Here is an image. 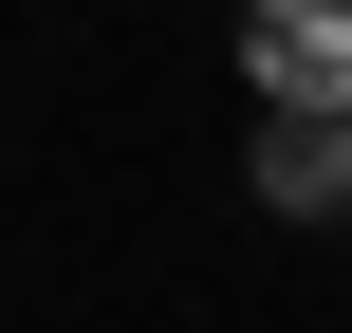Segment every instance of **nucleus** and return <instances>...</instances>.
Returning <instances> with one entry per match:
<instances>
[{"instance_id":"3","label":"nucleus","mask_w":352,"mask_h":333,"mask_svg":"<svg viewBox=\"0 0 352 333\" xmlns=\"http://www.w3.org/2000/svg\"><path fill=\"white\" fill-rule=\"evenodd\" d=\"M334 167H352V111H334Z\"/></svg>"},{"instance_id":"2","label":"nucleus","mask_w":352,"mask_h":333,"mask_svg":"<svg viewBox=\"0 0 352 333\" xmlns=\"http://www.w3.org/2000/svg\"><path fill=\"white\" fill-rule=\"evenodd\" d=\"M260 204H297V222L352 204V167H334V130H316V111H260Z\"/></svg>"},{"instance_id":"1","label":"nucleus","mask_w":352,"mask_h":333,"mask_svg":"<svg viewBox=\"0 0 352 333\" xmlns=\"http://www.w3.org/2000/svg\"><path fill=\"white\" fill-rule=\"evenodd\" d=\"M241 74H260V111H352V0H241Z\"/></svg>"}]
</instances>
